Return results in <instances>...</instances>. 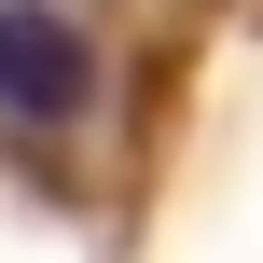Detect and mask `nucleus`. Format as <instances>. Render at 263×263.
<instances>
[{
  "label": "nucleus",
  "mask_w": 263,
  "mask_h": 263,
  "mask_svg": "<svg viewBox=\"0 0 263 263\" xmlns=\"http://www.w3.org/2000/svg\"><path fill=\"white\" fill-rule=\"evenodd\" d=\"M83 83H97L83 28L14 0V14H0V111H28V125H69V111H83Z\"/></svg>",
  "instance_id": "f257e3e1"
},
{
  "label": "nucleus",
  "mask_w": 263,
  "mask_h": 263,
  "mask_svg": "<svg viewBox=\"0 0 263 263\" xmlns=\"http://www.w3.org/2000/svg\"><path fill=\"white\" fill-rule=\"evenodd\" d=\"M0 14H14V0H0Z\"/></svg>",
  "instance_id": "f03ea898"
}]
</instances>
